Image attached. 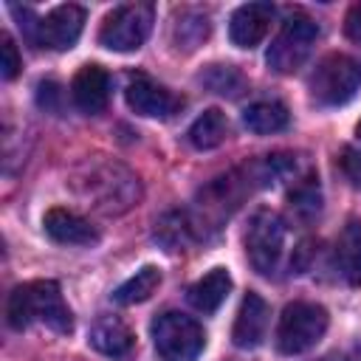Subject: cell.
<instances>
[{"instance_id": "d6986e66", "label": "cell", "mask_w": 361, "mask_h": 361, "mask_svg": "<svg viewBox=\"0 0 361 361\" xmlns=\"http://www.w3.org/2000/svg\"><path fill=\"white\" fill-rule=\"evenodd\" d=\"M226 135H228V121H226V116L220 113V110H206V113H200L195 121H192V127H189V133H186V138H189V144L195 147V149H214V147H220L223 141H226Z\"/></svg>"}, {"instance_id": "9a60e30c", "label": "cell", "mask_w": 361, "mask_h": 361, "mask_svg": "<svg viewBox=\"0 0 361 361\" xmlns=\"http://www.w3.org/2000/svg\"><path fill=\"white\" fill-rule=\"evenodd\" d=\"M90 347L93 350H99L102 355H113V358H118V355H127L130 350H133V330L121 322V319H116V316H102L93 327H90Z\"/></svg>"}, {"instance_id": "6da1fadb", "label": "cell", "mask_w": 361, "mask_h": 361, "mask_svg": "<svg viewBox=\"0 0 361 361\" xmlns=\"http://www.w3.org/2000/svg\"><path fill=\"white\" fill-rule=\"evenodd\" d=\"M71 183H73L76 195L82 200H87V206H93L102 214H124L141 197L138 178L127 166H121L116 161H104V158L85 161L73 172Z\"/></svg>"}, {"instance_id": "5bb4252c", "label": "cell", "mask_w": 361, "mask_h": 361, "mask_svg": "<svg viewBox=\"0 0 361 361\" xmlns=\"http://www.w3.org/2000/svg\"><path fill=\"white\" fill-rule=\"evenodd\" d=\"M42 228L54 243L62 245H93L99 243V231L90 226V220L79 217L71 209H48L42 217Z\"/></svg>"}, {"instance_id": "4fadbf2b", "label": "cell", "mask_w": 361, "mask_h": 361, "mask_svg": "<svg viewBox=\"0 0 361 361\" xmlns=\"http://www.w3.org/2000/svg\"><path fill=\"white\" fill-rule=\"evenodd\" d=\"M71 99L87 116L102 113L107 99H110V76H107V71L99 68V65L79 68L73 82H71Z\"/></svg>"}, {"instance_id": "ffe728a7", "label": "cell", "mask_w": 361, "mask_h": 361, "mask_svg": "<svg viewBox=\"0 0 361 361\" xmlns=\"http://www.w3.org/2000/svg\"><path fill=\"white\" fill-rule=\"evenodd\" d=\"M158 285H161V271L155 265H144L141 271H135V276H130L127 282H121L113 290V302L116 305H138V302L149 299Z\"/></svg>"}, {"instance_id": "603a6c76", "label": "cell", "mask_w": 361, "mask_h": 361, "mask_svg": "<svg viewBox=\"0 0 361 361\" xmlns=\"http://www.w3.org/2000/svg\"><path fill=\"white\" fill-rule=\"evenodd\" d=\"M200 82L209 85L214 93H223V96L226 93L234 96L237 87H243V79H240V73L231 65H209V71L200 73Z\"/></svg>"}, {"instance_id": "83f0119b", "label": "cell", "mask_w": 361, "mask_h": 361, "mask_svg": "<svg viewBox=\"0 0 361 361\" xmlns=\"http://www.w3.org/2000/svg\"><path fill=\"white\" fill-rule=\"evenodd\" d=\"M358 135H361V121H358Z\"/></svg>"}, {"instance_id": "30bf717a", "label": "cell", "mask_w": 361, "mask_h": 361, "mask_svg": "<svg viewBox=\"0 0 361 361\" xmlns=\"http://www.w3.org/2000/svg\"><path fill=\"white\" fill-rule=\"evenodd\" d=\"M124 99L133 113L147 116V118H169L183 107L180 96H175L172 90H166L164 85H158L155 79H149L144 73L130 76V82L124 87Z\"/></svg>"}, {"instance_id": "e0dca14e", "label": "cell", "mask_w": 361, "mask_h": 361, "mask_svg": "<svg viewBox=\"0 0 361 361\" xmlns=\"http://www.w3.org/2000/svg\"><path fill=\"white\" fill-rule=\"evenodd\" d=\"M228 290H231V276H228V271H226V268H212L203 279H197V282L189 288V302H192V307L200 310V313H214V310L226 302Z\"/></svg>"}, {"instance_id": "7a4b0ae2", "label": "cell", "mask_w": 361, "mask_h": 361, "mask_svg": "<svg viewBox=\"0 0 361 361\" xmlns=\"http://www.w3.org/2000/svg\"><path fill=\"white\" fill-rule=\"evenodd\" d=\"M6 319L14 330H25L31 324H45L54 333H71L73 316L62 299V290L51 279H34L23 282L11 290Z\"/></svg>"}, {"instance_id": "52a82bcc", "label": "cell", "mask_w": 361, "mask_h": 361, "mask_svg": "<svg viewBox=\"0 0 361 361\" xmlns=\"http://www.w3.org/2000/svg\"><path fill=\"white\" fill-rule=\"evenodd\" d=\"M152 23H155V8L152 3H124V6H116L102 28H99V42L110 51H138L149 31H152Z\"/></svg>"}, {"instance_id": "ac0fdd59", "label": "cell", "mask_w": 361, "mask_h": 361, "mask_svg": "<svg viewBox=\"0 0 361 361\" xmlns=\"http://www.w3.org/2000/svg\"><path fill=\"white\" fill-rule=\"evenodd\" d=\"M288 107L282 102H254L243 110V124L257 135H271L288 127Z\"/></svg>"}, {"instance_id": "484cf974", "label": "cell", "mask_w": 361, "mask_h": 361, "mask_svg": "<svg viewBox=\"0 0 361 361\" xmlns=\"http://www.w3.org/2000/svg\"><path fill=\"white\" fill-rule=\"evenodd\" d=\"M341 169H344V175L350 178V183L361 189V152H355V149H344Z\"/></svg>"}, {"instance_id": "ba28073f", "label": "cell", "mask_w": 361, "mask_h": 361, "mask_svg": "<svg viewBox=\"0 0 361 361\" xmlns=\"http://www.w3.org/2000/svg\"><path fill=\"white\" fill-rule=\"evenodd\" d=\"M285 248V223L276 212L271 209H259L254 212V217L248 220V231H245V254L248 262L254 265V271L259 274H274L279 265Z\"/></svg>"}, {"instance_id": "d4e9b609", "label": "cell", "mask_w": 361, "mask_h": 361, "mask_svg": "<svg viewBox=\"0 0 361 361\" xmlns=\"http://www.w3.org/2000/svg\"><path fill=\"white\" fill-rule=\"evenodd\" d=\"M20 68H23V59L17 54V45H14L11 34L3 31L0 34V73H3V79H14L20 73Z\"/></svg>"}, {"instance_id": "277c9868", "label": "cell", "mask_w": 361, "mask_h": 361, "mask_svg": "<svg viewBox=\"0 0 361 361\" xmlns=\"http://www.w3.org/2000/svg\"><path fill=\"white\" fill-rule=\"evenodd\" d=\"M149 333H152V344L161 361H195L206 347L203 327L192 316L178 313V310H166L155 316Z\"/></svg>"}, {"instance_id": "7c38bea8", "label": "cell", "mask_w": 361, "mask_h": 361, "mask_svg": "<svg viewBox=\"0 0 361 361\" xmlns=\"http://www.w3.org/2000/svg\"><path fill=\"white\" fill-rule=\"evenodd\" d=\"M268 305L259 293H245L240 310H237V319H234V330H231V338L240 350H254L262 344L265 333H268Z\"/></svg>"}, {"instance_id": "4316f807", "label": "cell", "mask_w": 361, "mask_h": 361, "mask_svg": "<svg viewBox=\"0 0 361 361\" xmlns=\"http://www.w3.org/2000/svg\"><path fill=\"white\" fill-rule=\"evenodd\" d=\"M344 34H347V39H350V42L361 45V3L350 6L347 17H344Z\"/></svg>"}, {"instance_id": "3957f363", "label": "cell", "mask_w": 361, "mask_h": 361, "mask_svg": "<svg viewBox=\"0 0 361 361\" xmlns=\"http://www.w3.org/2000/svg\"><path fill=\"white\" fill-rule=\"evenodd\" d=\"M361 90V62L347 54H327L310 73V99L319 107H341Z\"/></svg>"}, {"instance_id": "9c48e42d", "label": "cell", "mask_w": 361, "mask_h": 361, "mask_svg": "<svg viewBox=\"0 0 361 361\" xmlns=\"http://www.w3.org/2000/svg\"><path fill=\"white\" fill-rule=\"evenodd\" d=\"M85 28V8L82 6H56L39 23H31V39L51 51H68L76 45Z\"/></svg>"}, {"instance_id": "7402d4cb", "label": "cell", "mask_w": 361, "mask_h": 361, "mask_svg": "<svg viewBox=\"0 0 361 361\" xmlns=\"http://www.w3.org/2000/svg\"><path fill=\"white\" fill-rule=\"evenodd\" d=\"M192 220L186 217V212H169L166 217H161V223H155V240H161L166 245V251H178L180 245H186L195 234Z\"/></svg>"}, {"instance_id": "2e32d148", "label": "cell", "mask_w": 361, "mask_h": 361, "mask_svg": "<svg viewBox=\"0 0 361 361\" xmlns=\"http://www.w3.org/2000/svg\"><path fill=\"white\" fill-rule=\"evenodd\" d=\"M336 265L347 285H361V220H347L336 243Z\"/></svg>"}, {"instance_id": "cb8c5ba5", "label": "cell", "mask_w": 361, "mask_h": 361, "mask_svg": "<svg viewBox=\"0 0 361 361\" xmlns=\"http://www.w3.org/2000/svg\"><path fill=\"white\" fill-rule=\"evenodd\" d=\"M290 206L302 214V217H313L322 206V195H319V183L316 178H305L293 192H290Z\"/></svg>"}, {"instance_id": "8fae6325", "label": "cell", "mask_w": 361, "mask_h": 361, "mask_svg": "<svg viewBox=\"0 0 361 361\" xmlns=\"http://www.w3.org/2000/svg\"><path fill=\"white\" fill-rule=\"evenodd\" d=\"M274 20L271 3H245L228 20V37L237 48H254L265 39L268 25Z\"/></svg>"}, {"instance_id": "44dd1931", "label": "cell", "mask_w": 361, "mask_h": 361, "mask_svg": "<svg viewBox=\"0 0 361 361\" xmlns=\"http://www.w3.org/2000/svg\"><path fill=\"white\" fill-rule=\"evenodd\" d=\"M172 37H175L178 48H186V51L197 48L209 37V17L200 14V11H180L175 17Z\"/></svg>"}, {"instance_id": "5b68a950", "label": "cell", "mask_w": 361, "mask_h": 361, "mask_svg": "<svg viewBox=\"0 0 361 361\" xmlns=\"http://www.w3.org/2000/svg\"><path fill=\"white\" fill-rule=\"evenodd\" d=\"M316 39H319V25L305 11H290L285 17L279 34L268 45V54H265L268 68L276 73H293L296 68L305 65Z\"/></svg>"}, {"instance_id": "8992f818", "label": "cell", "mask_w": 361, "mask_h": 361, "mask_svg": "<svg viewBox=\"0 0 361 361\" xmlns=\"http://www.w3.org/2000/svg\"><path fill=\"white\" fill-rule=\"evenodd\" d=\"M330 316L322 305L313 302H293L282 310L276 324V347L285 355H299L310 350L327 330Z\"/></svg>"}]
</instances>
